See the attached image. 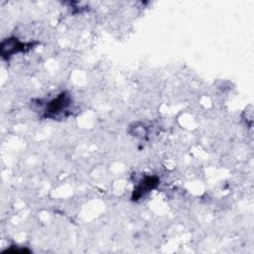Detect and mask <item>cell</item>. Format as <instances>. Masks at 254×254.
I'll list each match as a JSON object with an SVG mask.
<instances>
[{
    "instance_id": "6da1fadb",
    "label": "cell",
    "mask_w": 254,
    "mask_h": 254,
    "mask_svg": "<svg viewBox=\"0 0 254 254\" xmlns=\"http://www.w3.org/2000/svg\"><path fill=\"white\" fill-rule=\"evenodd\" d=\"M71 103V99L66 92L60 93L56 98L51 100L45 109V117L55 118L56 116L65 112Z\"/></svg>"
},
{
    "instance_id": "7a4b0ae2",
    "label": "cell",
    "mask_w": 254,
    "mask_h": 254,
    "mask_svg": "<svg viewBox=\"0 0 254 254\" xmlns=\"http://www.w3.org/2000/svg\"><path fill=\"white\" fill-rule=\"evenodd\" d=\"M33 43H22L16 38H9L1 44V55L4 59H9L13 55L21 52H26L32 49Z\"/></svg>"
},
{
    "instance_id": "3957f363",
    "label": "cell",
    "mask_w": 254,
    "mask_h": 254,
    "mask_svg": "<svg viewBox=\"0 0 254 254\" xmlns=\"http://www.w3.org/2000/svg\"><path fill=\"white\" fill-rule=\"evenodd\" d=\"M160 184V179L156 176H147L144 179H142L138 185L134 188L132 192V200L137 201L141 197L145 196L148 192H150L152 190L156 189Z\"/></svg>"
}]
</instances>
